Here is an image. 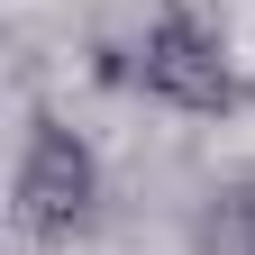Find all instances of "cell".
I'll use <instances>...</instances> for the list:
<instances>
[{
  "mask_svg": "<svg viewBox=\"0 0 255 255\" xmlns=\"http://www.w3.org/2000/svg\"><path fill=\"white\" fill-rule=\"evenodd\" d=\"M101 155H91V137L73 119L55 110H27V137H18V164H9V228L27 246H73L91 237V219H101Z\"/></svg>",
  "mask_w": 255,
  "mask_h": 255,
  "instance_id": "6da1fadb",
  "label": "cell"
},
{
  "mask_svg": "<svg viewBox=\"0 0 255 255\" xmlns=\"http://www.w3.org/2000/svg\"><path fill=\"white\" fill-rule=\"evenodd\" d=\"M137 101L155 110H173V119H228L246 101V82H237V55H228V27H219L201 0L164 27V46L146 55V73H137Z\"/></svg>",
  "mask_w": 255,
  "mask_h": 255,
  "instance_id": "7a4b0ae2",
  "label": "cell"
},
{
  "mask_svg": "<svg viewBox=\"0 0 255 255\" xmlns=\"http://www.w3.org/2000/svg\"><path fill=\"white\" fill-rule=\"evenodd\" d=\"M191 9V0H91V27H82V55H91V82L110 91H137L146 55L164 46V27Z\"/></svg>",
  "mask_w": 255,
  "mask_h": 255,
  "instance_id": "3957f363",
  "label": "cell"
},
{
  "mask_svg": "<svg viewBox=\"0 0 255 255\" xmlns=\"http://www.w3.org/2000/svg\"><path fill=\"white\" fill-rule=\"evenodd\" d=\"M191 255H255V173H219L191 201Z\"/></svg>",
  "mask_w": 255,
  "mask_h": 255,
  "instance_id": "277c9868",
  "label": "cell"
}]
</instances>
